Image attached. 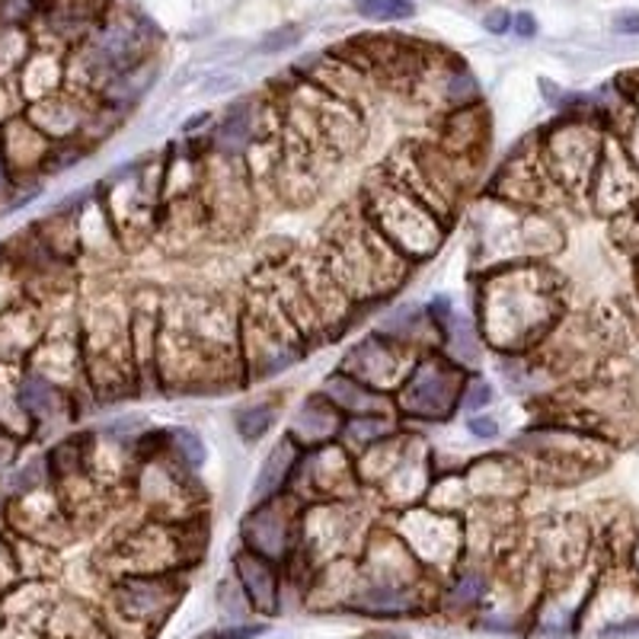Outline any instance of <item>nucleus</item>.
I'll return each mask as SVG.
<instances>
[{"mask_svg": "<svg viewBox=\"0 0 639 639\" xmlns=\"http://www.w3.org/2000/svg\"><path fill=\"white\" fill-rule=\"evenodd\" d=\"M486 195L499 198V202L518 208V212H554L556 198H563V193L556 189L554 179L547 176V169L540 164L537 141H534L530 151L522 147L502 164Z\"/></svg>", "mask_w": 639, "mask_h": 639, "instance_id": "nucleus-16", "label": "nucleus"}, {"mask_svg": "<svg viewBox=\"0 0 639 639\" xmlns=\"http://www.w3.org/2000/svg\"><path fill=\"white\" fill-rule=\"evenodd\" d=\"M218 605H221V611L227 614L234 623H244V620H247V614H252L250 601H247L244 588L237 585L234 576H230L224 585H218Z\"/></svg>", "mask_w": 639, "mask_h": 639, "instance_id": "nucleus-36", "label": "nucleus"}, {"mask_svg": "<svg viewBox=\"0 0 639 639\" xmlns=\"http://www.w3.org/2000/svg\"><path fill=\"white\" fill-rule=\"evenodd\" d=\"M489 403H493V388H489V381H483V378L471 374L467 384H464V393H461V410L473 416V413H483Z\"/></svg>", "mask_w": 639, "mask_h": 639, "instance_id": "nucleus-37", "label": "nucleus"}, {"mask_svg": "<svg viewBox=\"0 0 639 639\" xmlns=\"http://www.w3.org/2000/svg\"><path fill=\"white\" fill-rule=\"evenodd\" d=\"M301 42V29L298 27H281L276 32H269L266 39H262V52H285V49H291V45H298Z\"/></svg>", "mask_w": 639, "mask_h": 639, "instance_id": "nucleus-39", "label": "nucleus"}, {"mask_svg": "<svg viewBox=\"0 0 639 639\" xmlns=\"http://www.w3.org/2000/svg\"><path fill=\"white\" fill-rule=\"evenodd\" d=\"M198 202L208 221V234L215 237H240L252 221L256 189L244 161L212 154L202 164V186Z\"/></svg>", "mask_w": 639, "mask_h": 639, "instance_id": "nucleus-11", "label": "nucleus"}, {"mask_svg": "<svg viewBox=\"0 0 639 639\" xmlns=\"http://www.w3.org/2000/svg\"><path fill=\"white\" fill-rule=\"evenodd\" d=\"M128 323H132V301H125L122 295H100L78 317L84 388L93 400L115 403L138 393Z\"/></svg>", "mask_w": 639, "mask_h": 639, "instance_id": "nucleus-3", "label": "nucleus"}, {"mask_svg": "<svg viewBox=\"0 0 639 639\" xmlns=\"http://www.w3.org/2000/svg\"><path fill=\"white\" fill-rule=\"evenodd\" d=\"M422 355L419 349L406 346V342H396L390 336L371 330L362 339H355L346 352H342V362L339 368L346 374H352L355 381H362L368 388L381 390V393H396L400 384L406 381V374L413 371V364Z\"/></svg>", "mask_w": 639, "mask_h": 639, "instance_id": "nucleus-15", "label": "nucleus"}, {"mask_svg": "<svg viewBox=\"0 0 639 639\" xmlns=\"http://www.w3.org/2000/svg\"><path fill=\"white\" fill-rule=\"evenodd\" d=\"M234 579L244 588L250 611L259 617H272L281 611V598H285V576L281 566H276L272 559L250 554V550H237L234 556Z\"/></svg>", "mask_w": 639, "mask_h": 639, "instance_id": "nucleus-24", "label": "nucleus"}, {"mask_svg": "<svg viewBox=\"0 0 639 639\" xmlns=\"http://www.w3.org/2000/svg\"><path fill=\"white\" fill-rule=\"evenodd\" d=\"M585 195L601 215H627L639 202V167L620 141H605L601 161Z\"/></svg>", "mask_w": 639, "mask_h": 639, "instance_id": "nucleus-21", "label": "nucleus"}, {"mask_svg": "<svg viewBox=\"0 0 639 639\" xmlns=\"http://www.w3.org/2000/svg\"><path fill=\"white\" fill-rule=\"evenodd\" d=\"M608 135L588 118H563L537 138V154L547 176L563 195L588 193V183L601 161Z\"/></svg>", "mask_w": 639, "mask_h": 639, "instance_id": "nucleus-12", "label": "nucleus"}, {"mask_svg": "<svg viewBox=\"0 0 639 639\" xmlns=\"http://www.w3.org/2000/svg\"><path fill=\"white\" fill-rule=\"evenodd\" d=\"M342 422L346 419L339 416V410L317 390V393H307L305 400H301V406L295 410L291 425H288L285 435H291L298 442V447L330 445V442L339 439Z\"/></svg>", "mask_w": 639, "mask_h": 639, "instance_id": "nucleus-29", "label": "nucleus"}, {"mask_svg": "<svg viewBox=\"0 0 639 639\" xmlns=\"http://www.w3.org/2000/svg\"><path fill=\"white\" fill-rule=\"evenodd\" d=\"M512 32H518L522 39H534L537 35V20L530 13H515L512 17Z\"/></svg>", "mask_w": 639, "mask_h": 639, "instance_id": "nucleus-44", "label": "nucleus"}, {"mask_svg": "<svg viewBox=\"0 0 639 639\" xmlns=\"http://www.w3.org/2000/svg\"><path fill=\"white\" fill-rule=\"evenodd\" d=\"M7 525H10L13 537H27V540H35L42 547H52V550H61L78 534L71 515L64 512V505L52 486L23 493V496H10Z\"/></svg>", "mask_w": 639, "mask_h": 639, "instance_id": "nucleus-17", "label": "nucleus"}, {"mask_svg": "<svg viewBox=\"0 0 639 639\" xmlns=\"http://www.w3.org/2000/svg\"><path fill=\"white\" fill-rule=\"evenodd\" d=\"M614 32H620V35H639V13H617V17H614Z\"/></svg>", "mask_w": 639, "mask_h": 639, "instance_id": "nucleus-45", "label": "nucleus"}, {"mask_svg": "<svg viewBox=\"0 0 639 639\" xmlns=\"http://www.w3.org/2000/svg\"><path fill=\"white\" fill-rule=\"evenodd\" d=\"M298 457H301V447L291 435H281L272 451L266 454L262 467L256 473V483H252V505L256 502L272 499L291 489V476L298 467Z\"/></svg>", "mask_w": 639, "mask_h": 639, "instance_id": "nucleus-30", "label": "nucleus"}, {"mask_svg": "<svg viewBox=\"0 0 639 639\" xmlns=\"http://www.w3.org/2000/svg\"><path fill=\"white\" fill-rule=\"evenodd\" d=\"M205 515H195L189 522H161L144 515L135 525H125L115 534L100 566L106 573V583L112 576L128 573H189L205 554Z\"/></svg>", "mask_w": 639, "mask_h": 639, "instance_id": "nucleus-4", "label": "nucleus"}, {"mask_svg": "<svg viewBox=\"0 0 639 639\" xmlns=\"http://www.w3.org/2000/svg\"><path fill=\"white\" fill-rule=\"evenodd\" d=\"M164 451L189 473H198L205 467V461H208V447L198 439V432L183 429V425L164 429Z\"/></svg>", "mask_w": 639, "mask_h": 639, "instance_id": "nucleus-33", "label": "nucleus"}, {"mask_svg": "<svg viewBox=\"0 0 639 639\" xmlns=\"http://www.w3.org/2000/svg\"><path fill=\"white\" fill-rule=\"evenodd\" d=\"M269 627L266 623H250V620H244V623H234V627H227V630H218L221 639H256L262 637Z\"/></svg>", "mask_w": 639, "mask_h": 639, "instance_id": "nucleus-42", "label": "nucleus"}, {"mask_svg": "<svg viewBox=\"0 0 639 639\" xmlns=\"http://www.w3.org/2000/svg\"><path fill=\"white\" fill-rule=\"evenodd\" d=\"M483 29L486 32H493V35H505V32H512V13L508 10H489L486 17H483Z\"/></svg>", "mask_w": 639, "mask_h": 639, "instance_id": "nucleus-43", "label": "nucleus"}, {"mask_svg": "<svg viewBox=\"0 0 639 639\" xmlns=\"http://www.w3.org/2000/svg\"><path fill=\"white\" fill-rule=\"evenodd\" d=\"M45 317L35 305L10 307L0 313V364H17L27 368L29 355L35 352V346L45 336Z\"/></svg>", "mask_w": 639, "mask_h": 639, "instance_id": "nucleus-26", "label": "nucleus"}, {"mask_svg": "<svg viewBox=\"0 0 639 639\" xmlns=\"http://www.w3.org/2000/svg\"><path fill=\"white\" fill-rule=\"evenodd\" d=\"M301 512H305V502L295 493H281L272 499L256 502L240 525L244 550L262 556V559H272L276 566H285L291 556L298 554Z\"/></svg>", "mask_w": 639, "mask_h": 639, "instance_id": "nucleus-14", "label": "nucleus"}, {"mask_svg": "<svg viewBox=\"0 0 639 639\" xmlns=\"http://www.w3.org/2000/svg\"><path fill=\"white\" fill-rule=\"evenodd\" d=\"M467 432L476 435V442H493V439L499 435V422L493 416L473 413V416H467Z\"/></svg>", "mask_w": 639, "mask_h": 639, "instance_id": "nucleus-41", "label": "nucleus"}, {"mask_svg": "<svg viewBox=\"0 0 639 639\" xmlns=\"http://www.w3.org/2000/svg\"><path fill=\"white\" fill-rule=\"evenodd\" d=\"M435 461L429 454V445L419 435H406V447L396 461V467L388 473V480L371 493V499L381 505V512H400L410 505H422L425 493L435 480Z\"/></svg>", "mask_w": 639, "mask_h": 639, "instance_id": "nucleus-20", "label": "nucleus"}, {"mask_svg": "<svg viewBox=\"0 0 639 639\" xmlns=\"http://www.w3.org/2000/svg\"><path fill=\"white\" fill-rule=\"evenodd\" d=\"M17 400H20V410L29 419L32 432L39 425H55V422H64V419H74V393L58 388L49 378H42V374H35L29 368L20 371Z\"/></svg>", "mask_w": 639, "mask_h": 639, "instance_id": "nucleus-25", "label": "nucleus"}, {"mask_svg": "<svg viewBox=\"0 0 639 639\" xmlns=\"http://www.w3.org/2000/svg\"><path fill=\"white\" fill-rule=\"evenodd\" d=\"M403 429V422L393 416H355V419H346L342 422V432H339V445L346 447L352 457H359L362 451L368 447H374L378 442H384L390 435H396Z\"/></svg>", "mask_w": 639, "mask_h": 639, "instance_id": "nucleus-32", "label": "nucleus"}, {"mask_svg": "<svg viewBox=\"0 0 639 639\" xmlns=\"http://www.w3.org/2000/svg\"><path fill=\"white\" fill-rule=\"evenodd\" d=\"M320 393L333 403L342 419L355 416H396L393 410V396L381 393V390L368 388L362 381H355L352 374H346L342 368L330 371L320 384Z\"/></svg>", "mask_w": 639, "mask_h": 639, "instance_id": "nucleus-27", "label": "nucleus"}, {"mask_svg": "<svg viewBox=\"0 0 639 639\" xmlns=\"http://www.w3.org/2000/svg\"><path fill=\"white\" fill-rule=\"evenodd\" d=\"M288 262H291L295 276L301 281L310 307L317 310V317H320V323L327 330V339L342 333L352 323V317L359 313V305L336 285V278L323 266L320 252H301V256H291Z\"/></svg>", "mask_w": 639, "mask_h": 639, "instance_id": "nucleus-18", "label": "nucleus"}, {"mask_svg": "<svg viewBox=\"0 0 639 639\" xmlns=\"http://www.w3.org/2000/svg\"><path fill=\"white\" fill-rule=\"evenodd\" d=\"M381 518L435 583H445L467 559V525L461 515H447L429 505H410L400 512H384Z\"/></svg>", "mask_w": 639, "mask_h": 639, "instance_id": "nucleus-9", "label": "nucleus"}, {"mask_svg": "<svg viewBox=\"0 0 639 639\" xmlns=\"http://www.w3.org/2000/svg\"><path fill=\"white\" fill-rule=\"evenodd\" d=\"M355 13L371 23H403L416 17L413 0H355Z\"/></svg>", "mask_w": 639, "mask_h": 639, "instance_id": "nucleus-35", "label": "nucleus"}, {"mask_svg": "<svg viewBox=\"0 0 639 639\" xmlns=\"http://www.w3.org/2000/svg\"><path fill=\"white\" fill-rule=\"evenodd\" d=\"M320 259L336 278V285L359 305H381L396 295L413 276V262L390 247L388 240L364 221L359 208H342L323 227Z\"/></svg>", "mask_w": 639, "mask_h": 639, "instance_id": "nucleus-2", "label": "nucleus"}, {"mask_svg": "<svg viewBox=\"0 0 639 639\" xmlns=\"http://www.w3.org/2000/svg\"><path fill=\"white\" fill-rule=\"evenodd\" d=\"M489 595H493V579H489L486 566L464 559L439 588L435 608L447 614H473L489 601Z\"/></svg>", "mask_w": 639, "mask_h": 639, "instance_id": "nucleus-28", "label": "nucleus"}, {"mask_svg": "<svg viewBox=\"0 0 639 639\" xmlns=\"http://www.w3.org/2000/svg\"><path fill=\"white\" fill-rule=\"evenodd\" d=\"M473 505H515L528 493V461L515 454H480L461 467Z\"/></svg>", "mask_w": 639, "mask_h": 639, "instance_id": "nucleus-19", "label": "nucleus"}, {"mask_svg": "<svg viewBox=\"0 0 639 639\" xmlns=\"http://www.w3.org/2000/svg\"><path fill=\"white\" fill-rule=\"evenodd\" d=\"M0 151H3L7 173L13 179V189H23L32 186L42 173H49L55 144L45 138L27 115H17L0 128Z\"/></svg>", "mask_w": 639, "mask_h": 639, "instance_id": "nucleus-22", "label": "nucleus"}, {"mask_svg": "<svg viewBox=\"0 0 639 639\" xmlns=\"http://www.w3.org/2000/svg\"><path fill=\"white\" fill-rule=\"evenodd\" d=\"M202 639H221V633H208V637H202Z\"/></svg>", "mask_w": 639, "mask_h": 639, "instance_id": "nucleus-47", "label": "nucleus"}, {"mask_svg": "<svg viewBox=\"0 0 639 639\" xmlns=\"http://www.w3.org/2000/svg\"><path fill=\"white\" fill-rule=\"evenodd\" d=\"M432 141L454 161H461L473 169H483L486 151H489V115L480 103L445 112L439 135Z\"/></svg>", "mask_w": 639, "mask_h": 639, "instance_id": "nucleus-23", "label": "nucleus"}, {"mask_svg": "<svg viewBox=\"0 0 639 639\" xmlns=\"http://www.w3.org/2000/svg\"><path fill=\"white\" fill-rule=\"evenodd\" d=\"M17 583H20V569H17V556H13V540H10V534H0V601Z\"/></svg>", "mask_w": 639, "mask_h": 639, "instance_id": "nucleus-38", "label": "nucleus"}, {"mask_svg": "<svg viewBox=\"0 0 639 639\" xmlns=\"http://www.w3.org/2000/svg\"><path fill=\"white\" fill-rule=\"evenodd\" d=\"M371 496L349 502H310L301 512V540L298 556L317 573L336 559H355L362 554L371 528L384 512L371 508ZM378 505V502H374Z\"/></svg>", "mask_w": 639, "mask_h": 639, "instance_id": "nucleus-8", "label": "nucleus"}, {"mask_svg": "<svg viewBox=\"0 0 639 639\" xmlns=\"http://www.w3.org/2000/svg\"><path fill=\"white\" fill-rule=\"evenodd\" d=\"M186 591V573H128L106 583L100 623L110 639H154Z\"/></svg>", "mask_w": 639, "mask_h": 639, "instance_id": "nucleus-6", "label": "nucleus"}, {"mask_svg": "<svg viewBox=\"0 0 639 639\" xmlns=\"http://www.w3.org/2000/svg\"><path fill=\"white\" fill-rule=\"evenodd\" d=\"M355 208L362 212L364 221L371 224L393 250L403 252L413 266L435 259L451 230L445 218H439L419 198L403 193L396 183H390L381 169L362 186Z\"/></svg>", "mask_w": 639, "mask_h": 639, "instance_id": "nucleus-5", "label": "nucleus"}, {"mask_svg": "<svg viewBox=\"0 0 639 639\" xmlns=\"http://www.w3.org/2000/svg\"><path fill=\"white\" fill-rule=\"evenodd\" d=\"M20 96L27 103H39L45 96H52L58 90H64V58L58 52H32L29 61L20 71Z\"/></svg>", "mask_w": 639, "mask_h": 639, "instance_id": "nucleus-31", "label": "nucleus"}, {"mask_svg": "<svg viewBox=\"0 0 639 639\" xmlns=\"http://www.w3.org/2000/svg\"><path fill=\"white\" fill-rule=\"evenodd\" d=\"M288 493H295L305 505H310V502H349L368 496L359 483L355 457L339 442L301 447Z\"/></svg>", "mask_w": 639, "mask_h": 639, "instance_id": "nucleus-13", "label": "nucleus"}, {"mask_svg": "<svg viewBox=\"0 0 639 639\" xmlns=\"http://www.w3.org/2000/svg\"><path fill=\"white\" fill-rule=\"evenodd\" d=\"M473 320L486 349L528 355L563 320V285L550 262H508L476 281Z\"/></svg>", "mask_w": 639, "mask_h": 639, "instance_id": "nucleus-1", "label": "nucleus"}, {"mask_svg": "<svg viewBox=\"0 0 639 639\" xmlns=\"http://www.w3.org/2000/svg\"><path fill=\"white\" fill-rule=\"evenodd\" d=\"M305 336L278 310L262 281H252L247 305L240 307V362L247 384L278 378L305 359Z\"/></svg>", "mask_w": 639, "mask_h": 639, "instance_id": "nucleus-7", "label": "nucleus"}, {"mask_svg": "<svg viewBox=\"0 0 639 639\" xmlns=\"http://www.w3.org/2000/svg\"><path fill=\"white\" fill-rule=\"evenodd\" d=\"M473 371L451 362L445 352L425 349L393 393V410L400 422H447L461 413V393Z\"/></svg>", "mask_w": 639, "mask_h": 639, "instance_id": "nucleus-10", "label": "nucleus"}, {"mask_svg": "<svg viewBox=\"0 0 639 639\" xmlns=\"http://www.w3.org/2000/svg\"><path fill=\"white\" fill-rule=\"evenodd\" d=\"M20 106H23V96H20L17 84H0V128H3L10 118L23 115Z\"/></svg>", "mask_w": 639, "mask_h": 639, "instance_id": "nucleus-40", "label": "nucleus"}, {"mask_svg": "<svg viewBox=\"0 0 639 639\" xmlns=\"http://www.w3.org/2000/svg\"><path fill=\"white\" fill-rule=\"evenodd\" d=\"M278 406L269 400H259V403H247L234 413V429L244 442H259L269 435V429L276 425Z\"/></svg>", "mask_w": 639, "mask_h": 639, "instance_id": "nucleus-34", "label": "nucleus"}, {"mask_svg": "<svg viewBox=\"0 0 639 639\" xmlns=\"http://www.w3.org/2000/svg\"><path fill=\"white\" fill-rule=\"evenodd\" d=\"M364 639H410V637H403V633H393V630H378V633H368Z\"/></svg>", "mask_w": 639, "mask_h": 639, "instance_id": "nucleus-46", "label": "nucleus"}]
</instances>
